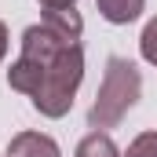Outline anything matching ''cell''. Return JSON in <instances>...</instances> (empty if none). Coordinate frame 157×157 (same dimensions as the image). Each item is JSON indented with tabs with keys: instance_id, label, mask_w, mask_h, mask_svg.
Segmentation results:
<instances>
[{
	"instance_id": "1",
	"label": "cell",
	"mask_w": 157,
	"mask_h": 157,
	"mask_svg": "<svg viewBox=\"0 0 157 157\" xmlns=\"http://www.w3.org/2000/svg\"><path fill=\"white\" fill-rule=\"evenodd\" d=\"M143 95V73L135 62L121 59V55H110L106 59V73H102V84H99V95L88 110V124L95 132H106V128H117L121 121L128 117V110L139 102Z\"/></svg>"
},
{
	"instance_id": "2",
	"label": "cell",
	"mask_w": 157,
	"mask_h": 157,
	"mask_svg": "<svg viewBox=\"0 0 157 157\" xmlns=\"http://www.w3.org/2000/svg\"><path fill=\"white\" fill-rule=\"evenodd\" d=\"M80 80H84V48L70 44L44 66V80L33 95V110L51 121L66 117L73 110V95H77Z\"/></svg>"
},
{
	"instance_id": "3",
	"label": "cell",
	"mask_w": 157,
	"mask_h": 157,
	"mask_svg": "<svg viewBox=\"0 0 157 157\" xmlns=\"http://www.w3.org/2000/svg\"><path fill=\"white\" fill-rule=\"evenodd\" d=\"M7 157H62V150L44 132H18L7 143Z\"/></svg>"
},
{
	"instance_id": "4",
	"label": "cell",
	"mask_w": 157,
	"mask_h": 157,
	"mask_svg": "<svg viewBox=\"0 0 157 157\" xmlns=\"http://www.w3.org/2000/svg\"><path fill=\"white\" fill-rule=\"evenodd\" d=\"M40 22H44L48 29H55L62 40H73V44H80L84 18H80V11H77V7H44Z\"/></svg>"
},
{
	"instance_id": "5",
	"label": "cell",
	"mask_w": 157,
	"mask_h": 157,
	"mask_svg": "<svg viewBox=\"0 0 157 157\" xmlns=\"http://www.w3.org/2000/svg\"><path fill=\"white\" fill-rule=\"evenodd\" d=\"M95 7H99V15H102L106 22L128 26V22H135V18L143 15L146 0H95Z\"/></svg>"
},
{
	"instance_id": "6",
	"label": "cell",
	"mask_w": 157,
	"mask_h": 157,
	"mask_svg": "<svg viewBox=\"0 0 157 157\" xmlns=\"http://www.w3.org/2000/svg\"><path fill=\"white\" fill-rule=\"evenodd\" d=\"M73 157H121V150L106 132H88L77 143V154Z\"/></svg>"
},
{
	"instance_id": "7",
	"label": "cell",
	"mask_w": 157,
	"mask_h": 157,
	"mask_svg": "<svg viewBox=\"0 0 157 157\" xmlns=\"http://www.w3.org/2000/svg\"><path fill=\"white\" fill-rule=\"evenodd\" d=\"M139 51H143V59L150 62V66H157V15L143 26V37H139Z\"/></svg>"
},
{
	"instance_id": "8",
	"label": "cell",
	"mask_w": 157,
	"mask_h": 157,
	"mask_svg": "<svg viewBox=\"0 0 157 157\" xmlns=\"http://www.w3.org/2000/svg\"><path fill=\"white\" fill-rule=\"evenodd\" d=\"M124 157H157V132H143L128 143V154Z\"/></svg>"
},
{
	"instance_id": "9",
	"label": "cell",
	"mask_w": 157,
	"mask_h": 157,
	"mask_svg": "<svg viewBox=\"0 0 157 157\" xmlns=\"http://www.w3.org/2000/svg\"><path fill=\"white\" fill-rule=\"evenodd\" d=\"M77 0H40V7H73Z\"/></svg>"
},
{
	"instance_id": "10",
	"label": "cell",
	"mask_w": 157,
	"mask_h": 157,
	"mask_svg": "<svg viewBox=\"0 0 157 157\" xmlns=\"http://www.w3.org/2000/svg\"><path fill=\"white\" fill-rule=\"evenodd\" d=\"M7 44H11V40H7V26H4V22H0V59H4V55H7Z\"/></svg>"
}]
</instances>
